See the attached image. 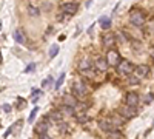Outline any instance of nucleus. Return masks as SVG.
<instances>
[{
  "label": "nucleus",
  "mask_w": 154,
  "mask_h": 139,
  "mask_svg": "<svg viewBox=\"0 0 154 139\" xmlns=\"http://www.w3.org/2000/svg\"><path fill=\"white\" fill-rule=\"evenodd\" d=\"M152 99H154V94H152V93H149V94H148V96L145 97V104H149Z\"/></svg>",
  "instance_id": "nucleus-33"
},
{
  "label": "nucleus",
  "mask_w": 154,
  "mask_h": 139,
  "mask_svg": "<svg viewBox=\"0 0 154 139\" xmlns=\"http://www.w3.org/2000/svg\"><path fill=\"white\" fill-rule=\"evenodd\" d=\"M26 39H28V37H26V34H25V31L22 30V28H17L16 31H14V40L17 42V43H26Z\"/></svg>",
  "instance_id": "nucleus-13"
},
{
  "label": "nucleus",
  "mask_w": 154,
  "mask_h": 139,
  "mask_svg": "<svg viewBox=\"0 0 154 139\" xmlns=\"http://www.w3.org/2000/svg\"><path fill=\"white\" fill-rule=\"evenodd\" d=\"M108 62H106V59L105 57H97L96 59V64H94V68L99 71V73H105L106 70H108Z\"/></svg>",
  "instance_id": "nucleus-10"
},
{
  "label": "nucleus",
  "mask_w": 154,
  "mask_h": 139,
  "mask_svg": "<svg viewBox=\"0 0 154 139\" xmlns=\"http://www.w3.org/2000/svg\"><path fill=\"white\" fill-rule=\"evenodd\" d=\"M134 71H136L137 77H146L149 73V68L146 65H139V67H134Z\"/></svg>",
  "instance_id": "nucleus-15"
},
{
  "label": "nucleus",
  "mask_w": 154,
  "mask_h": 139,
  "mask_svg": "<svg viewBox=\"0 0 154 139\" xmlns=\"http://www.w3.org/2000/svg\"><path fill=\"white\" fill-rule=\"evenodd\" d=\"M133 46H134V49H136V51L139 53V49L142 48V43H140L139 40H133Z\"/></svg>",
  "instance_id": "nucleus-30"
},
{
  "label": "nucleus",
  "mask_w": 154,
  "mask_h": 139,
  "mask_svg": "<svg viewBox=\"0 0 154 139\" xmlns=\"http://www.w3.org/2000/svg\"><path fill=\"white\" fill-rule=\"evenodd\" d=\"M119 116H122L123 119H133V118L137 116V110H136V107L125 104L119 108Z\"/></svg>",
  "instance_id": "nucleus-3"
},
{
  "label": "nucleus",
  "mask_w": 154,
  "mask_h": 139,
  "mask_svg": "<svg viewBox=\"0 0 154 139\" xmlns=\"http://www.w3.org/2000/svg\"><path fill=\"white\" fill-rule=\"evenodd\" d=\"M77 6L75 3H65V5H62V12L63 14H68V16H74L75 12H77Z\"/></svg>",
  "instance_id": "nucleus-11"
},
{
  "label": "nucleus",
  "mask_w": 154,
  "mask_h": 139,
  "mask_svg": "<svg viewBox=\"0 0 154 139\" xmlns=\"http://www.w3.org/2000/svg\"><path fill=\"white\" fill-rule=\"evenodd\" d=\"M99 127H100L102 131H105V133H109V131H112V130H117V125L112 122L111 118L100 119V121H99Z\"/></svg>",
  "instance_id": "nucleus-6"
},
{
  "label": "nucleus",
  "mask_w": 154,
  "mask_h": 139,
  "mask_svg": "<svg viewBox=\"0 0 154 139\" xmlns=\"http://www.w3.org/2000/svg\"><path fill=\"white\" fill-rule=\"evenodd\" d=\"M74 116H75V121L79 122V124H85V122L89 121V118H88V115H86L85 111H75Z\"/></svg>",
  "instance_id": "nucleus-17"
},
{
  "label": "nucleus",
  "mask_w": 154,
  "mask_h": 139,
  "mask_svg": "<svg viewBox=\"0 0 154 139\" xmlns=\"http://www.w3.org/2000/svg\"><path fill=\"white\" fill-rule=\"evenodd\" d=\"M63 104H66V105H71V107H74L75 104H77V97H74V96H63Z\"/></svg>",
  "instance_id": "nucleus-20"
},
{
  "label": "nucleus",
  "mask_w": 154,
  "mask_h": 139,
  "mask_svg": "<svg viewBox=\"0 0 154 139\" xmlns=\"http://www.w3.org/2000/svg\"><path fill=\"white\" fill-rule=\"evenodd\" d=\"M125 100H126V104H128V105H131V107H137V105H139L140 97H139V94H137V93H128V94H126V97H125Z\"/></svg>",
  "instance_id": "nucleus-12"
},
{
  "label": "nucleus",
  "mask_w": 154,
  "mask_h": 139,
  "mask_svg": "<svg viewBox=\"0 0 154 139\" xmlns=\"http://www.w3.org/2000/svg\"><path fill=\"white\" fill-rule=\"evenodd\" d=\"M143 34L146 37H154V19H151L146 25L143 23Z\"/></svg>",
  "instance_id": "nucleus-14"
},
{
  "label": "nucleus",
  "mask_w": 154,
  "mask_h": 139,
  "mask_svg": "<svg viewBox=\"0 0 154 139\" xmlns=\"http://www.w3.org/2000/svg\"><path fill=\"white\" fill-rule=\"evenodd\" d=\"M86 93H88V90H86V85L83 84V81H74V84H72V94H74V97H77V99H82V97H85L86 96Z\"/></svg>",
  "instance_id": "nucleus-2"
},
{
  "label": "nucleus",
  "mask_w": 154,
  "mask_h": 139,
  "mask_svg": "<svg viewBox=\"0 0 154 139\" xmlns=\"http://www.w3.org/2000/svg\"><path fill=\"white\" fill-rule=\"evenodd\" d=\"M65 73H62L60 76H59V77H57V81H56V84H54V88H56V90H59V88L62 87V84H63V81H65Z\"/></svg>",
  "instance_id": "nucleus-23"
},
{
  "label": "nucleus",
  "mask_w": 154,
  "mask_h": 139,
  "mask_svg": "<svg viewBox=\"0 0 154 139\" xmlns=\"http://www.w3.org/2000/svg\"><path fill=\"white\" fill-rule=\"evenodd\" d=\"M45 119L49 122V125H59L62 121H63V115L57 110V111H51L45 116Z\"/></svg>",
  "instance_id": "nucleus-7"
},
{
  "label": "nucleus",
  "mask_w": 154,
  "mask_h": 139,
  "mask_svg": "<svg viewBox=\"0 0 154 139\" xmlns=\"http://www.w3.org/2000/svg\"><path fill=\"white\" fill-rule=\"evenodd\" d=\"M0 30H2V22H0Z\"/></svg>",
  "instance_id": "nucleus-39"
},
{
  "label": "nucleus",
  "mask_w": 154,
  "mask_h": 139,
  "mask_svg": "<svg viewBox=\"0 0 154 139\" xmlns=\"http://www.w3.org/2000/svg\"><path fill=\"white\" fill-rule=\"evenodd\" d=\"M130 23L133 25V27H136V28H142L143 23H145V14L142 11H139V9H134L130 14Z\"/></svg>",
  "instance_id": "nucleus-1"
},
{
  "label": "nucleus",
  "mask_w": 154,
  "mask_h": 139,
  "mask_svg": "<svg viewBox=\"0 0 154 139\" xmlns=\"http://www.w3.org/2000/svg\"><path fill=\"white\" fill-rule=\"evenodd\" d=\"M91 67H93V64H89L88 60H82V62H79V71H82V73H89Z\"/></svg>",
  "instance_id": "nucleus-19"
},
{
  "label": "nucleus",
  "mask_w": 154,
  "mask_h": 139,
  "mask_svg": "<svg viewBox=\"0 0 154 139\" xmlns=\"http://www.w3.org/2000/svg\"><path fill=\"white\" fill-rule=\"evenodd\" d=\"M2 60H3V57H2V51H0V64H2Z\"/></svg>",
  "instance_id": "nucleus-38"
},
{
  "label": "nucleus",
  "mask_w": 154,
  "mask_h": 139,
  "mask_svg": "<svg viewBox=\"0 0 154 139\" xmlns=\"http://www.w3.org/2000/svg\"><path fill=\"white\" fill-rule=\"evenodd\" d=\"M102 42H103V46L105 48L111 49V48L116 46V43H117V37H116V34H105Z\"/></svg>",
  "instance_id": "nucleus-9"
},
{
  "label": "nucleus",
  "mask_w": 154,
  "mask_h": 139,
  "mask_svg": "<svg viewBox=\"0 0 154 139\" xmlns=\"http://www.w3.org/2000/svg\"><path fill=\"white\" fill-rule=\"evenodd\" d=\"M116 67H117V73L119 74H130V73L134 71V64L130 62V60H120Z\"/></svg>",
  "instance_id": "nucleus-5"
},
{
  "label": "nucleus",
  "mask_w": 154,
  "mask_h": 139,
  "mask_svg": "<svg viewBox=\"0 0 154 139\" xmlns=\"http://www.w3.org/2000/svg\"><path fill=\"white\" fill-rule=\"evenodd\" d=\"M151 56H152V57H154V46H152V48H151Z\"/></svg>",
  "instance_id": "nucleus-37"
},
{
  "label": "nucleus",
  "mask_w": 154,
  "mask_h": 139,
  "mask_svg": "<svg viewBox=\"0 0 154 139\" xmlns=\"http://www.w3.org/2000/svg\"><path fill=\"white\" fill-rule=\"evenodd\" d=\"M37 113H38V108H34V110L29 113V116H28V122H29V124L34 122V119H35V116H37Z\"/></svg>",
  "instance_id": "nucleus-29"
},
{
  "label": "nucleus",
  "mask_w": 154,
  "mask_h": 139,
  "mask_svg": "<svg viewBox=\"0 0 154 139\" xmlns=\"http://www.w3.org/2000/svg\"><path fill=\"white\" fill-rule=\"evenodd\" d=\"M59 111L62 113V115H68V116H74V113H75L74 107H71V105H66V104L60 105V107H59Z\"/></svg>",
  "instance_id": "nucleus-16"
},
{
  "label": "nucleus",
  "mask_w": 154,
  "mask_h": 139,
  "mask_svg": "<svg viewBox=\"0 0 154 139\" xmlns=\"http://www.w3.org/2000/svg\"><path fill=\"white\" fill-rule=\"evenodd\" d=\"M128 82H130L131 85H136V84H139V77H137V76H133L130 73V74H128Z\"/></svg>",
  "instance_id": "nucleus-28"
},
{
  "label": "nucleus",
  "mask_w": 154,
  "mask_h": 139,
  "mask_svg": "<svg viewBox=\"0 0 154 139\" xmlns=\"http://www.w3.org/2000/svg\"><path fill=\"white\" fill-rule=\"evenodd\" d=\"M22 125H23V121H22V119H20V121H17L14 125H12V131H14V133L20 131V130H22Z\"/></svg>",
  "instance_id": "nucleus-27"
},
{
  "label": "nucleus",
  "mask_w": 154,
  "mask_h": 139,
  "mask_svg": "<svg viewBox=\"0 0 154 139\" xmlns=\"http://www.w3.org/2000/svg\"><path fill=\"white\" fill-rule=\"evenodd\" d=\"M43 96V91L42 90H38V88H34V90L31 91V102H38V99H40Z\"/></svg>",
  "instance_id": "nucleus-18"
},
{
  "label": "nucleus",
  "mask_w": 154,
  "mask_h": 139,
  "mask_svg": "<svg viewBox=\"0 0 154 139\" xmlns=\"http://www.w3.org/2000/svg\"><path fill=\"white\" fill-rule=\"evenodd\" d=\"M11 133H12V127H9V128H8V130L5 131V137H8V136H9Z\"/></svg>",
  "instance_id": "nucleus-36"
},
{
  "label": "nucleus",
  "mask_w": 154,
  "mask_h": 139,
  "mask_svg": "<svg viewBox=\"0 0 154 139\" xmlns=\"http://www.w3.org/2000/svg\"><path fill=\"white\" fill-rule=\"evenodd\" d=\"M28 12H29V16L37 17L38 14H40V9H38V6H29L28 8Z\"/></svg>",
  "instance_id": "nucleus-24"
},
{
  "label": "nucleus",
  "mask_w": 154,
  "mask_h": 139,
  "mask_svg": "<svg viewBox=\"0 0 154 139\" xmlns=\"http://www.w3.org/2000/svg\"><path fill=\"white\" fill-rule=\"evenodd\" d=\"M51 81H53V77H46V79L42 82V88H46V87L51 84Z\"/></svg>",
  "instance_id": "nucleus-31"
},
{
  "label": "nucleus",
  "mask_w": 154,
  "mask_h": 139,
  "mask_svg": "<svg viewBox=\"0 0 154 139\" xmlns=\"http://www.w3.org/2000/svg\"><path fill=\"white\" fill-rule=\"evenodd\" d=\"M34 70H35V64H31V65H28V67H26V70H25V71L29 73V71H34Z\"/></svg>",
  "instance_id": "nucleus-34"
},
{
  "label": "nucleus",
  "mask_w": 154,
  "mask_h": 139,
  "mask_svg": "<svg viewBox=\"0 0 154 139\" xmlns=\"http://www.w3.org/2000/svg\"><path fill=\"white\" fill-rule=\"evenodd\" d=\"M108 136H109V137H112V139H120V137H123V134H122L120 131H117V130L109 131V133H108Z\"/></svg>",
  "instance_id": "nucleus-26"
},
{
  "label": "nucleus",
  "mask_w": 154,
  "mask_h": 139,
  "mask_svg": "<svg viewBox=\"0 0 154 139\" xmlns=\"http://www.w3.org/2000/svg\"><path fill=\"white\" fill-rule=\"evenodd\" d=\"M57 54H59V46H57V45H53V46L49 48V57L53 59V57H56Z\"/></svg>",
  "instance_id": "nucleus-25"
},
{
  "label": "nucleus",
  "mask_w": 154,
  "mask_h": 139,
  "mask_svg": "<svg viewBox=\"0 0 154 139\" xmlns=\"http://www.w3.org/2000/svg\"><path fill=\"white\" fill-rule=\"evenodd\" d=\"M48 130H49V122L43 118L40 122H38L37 125H35V128H34V131H35V134L37 136H40V137H45V139H48L49 136H48Z\"/></svg>",
  "instance_id": "nucleus-4"
},
{
  "label": "nucleus",
  "mask_w": 154,
  "mask_h": 139,
  "mask_svg": "<svg viewBox=\"0 0 154 139\" xmlns=\"http://www.w3.org/2000/svg\"><path fill=\"white\" fill-rule=\"evenodd\" d=\"M106 62H108V65H111V67H116V65H117L119 64V62H120V56H119V53L117 51H116V49H109V51H108V54H106Z\"/></svg>",
  "instance_id": "nucleus-8"
},
{
  "label": "nucleus",
  "mask_w": 154,
  "mask_h": 139,
  "mask_svg": "<svg viewBox=\"0 0 154 139\" xmlns=\"http://www.w3.org/2000/svg\"><path fill=\"white\" fill-rule=\"evenodd\" d=\"M16 108H17V110H23V108H26V100H25L23 97H17Z\"/></svg>",
  "instance_id": "nucleus-22"
},
{
  "label": "nucleus",
  "mask_w": 154,
  "mask_h": 139,
  "mask_svg": "<svg viewBox=\"0 0 154 139\" xmlns=\"http://www.w3.org/2000/svg\"><path fill=\"white\" fill-rule=\"evenodd\" d=\"M2 110H3L5 113H11V110H12V107H11L9 104H5V105L2 107Z\"/></svg>",
  "instance_id": "nucleus-32"
},
{
  "label": "nucleus",
  "mask_w": 154,
  "mask_h": 139,
  "mask_svg": "<svg viewBox=\"0 0 154 139\" xmlns=\"http://www.w3.org/2000/svg\"><path fill=\"white\" fill-rule=\"evenodd\" d=\"M28 2H29V6H38L37 0H28Z\"/></svg>",
  "instance_id": "nucleus-35"
},
{
  "label": "nucleus",
  "mask_w": 154,
  "mask_h": 139,
  "mask_svg": "<svg viewBox=\"0 0 154 139\" xmlns=\"http://www.w3.org/2000/svg\"><path fill=\"white\" fill-rule=\"evenodd\" d=\"M100 25L103 30H108L111 27V19L109 17H100Z\"/></svg>",
  "instance_id": "nucleus-21"
}]
</instances>
